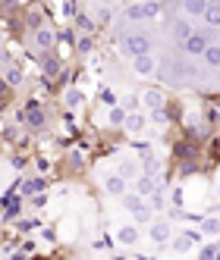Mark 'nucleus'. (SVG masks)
I'll list each match as a JSON object with an SVG mask.
<instances>
[{"mask_svg":"<svg viewBox=\"0 0 220 260\" xmlns=\"http://www.w3.org/2000/svg\"><path fill=\"white\" fill-rule=\"evenodd\" d=\"M120 50L126 57H139V53H151L154 41L145 31H126V35H120Z\"/></svg>","mask_w":220,"mask_h":260,"instance_id":"obj_1","label":"nucleus"},{"mask_svg":"<svg viewBox=\"0 0 220 260\" xmlns=\"http://www.w3.org/2000/svg\"><path fill=\"white\" fill-rule=\"evenodd\" d=\"M123 207H126V213H129L135 222H151L154 219V210H151V204H148V198H142V194H129L126 191L123 198Z\"/></svg>","mask_w":220,"mask_h":260,"instance_id":"obj_2","label":"nucleus"},{"mask_svg":"<svg viewBox=\"0 0 220 260\" xmlns=\"http://www.w3.org/2000/svg\"><path fill=\"white\" fill-rule=\"evenodd\" d=\"M201 229H182L179 235H173L170 238V248H173V254H195L198 251V245H201Z\"/></svg>","mask_w":220,"mask_h":260,"instance_id":"obj_3","label":"nucleus"},{"mask_svg":"<svg viewBox=\"0 0 220 260\" xmlns=\"http://www.w3.org/2000/svg\"><path fill=\"white\" fill-rule=\"evenodd\" d=\"M145 238H148L154 248H167V245H170V238H173V222H170V219H151V222H148V232H145Z\"/></svg>","mask_w":220,"mask_h":260,"instance_id":"obj_4","label":"nucleus"},{"mask_svg":"<svg viewBox=\"0 0 220 260\" xmlns=\"http://www.w3.org/2000/svg\"><path fill=\"white\" fill-rule=\"evenodd\" d=\"M157 63H160V57L154 50L151 53H139V57H129V69H132V76H139V79L157 76Z\"/></svg>","mask_w":220,"mask_h":260,"instance_id":"obj_5","label":"nucleus"},{"mask_svg":"<svg viewBox=\"0 0 220 260\" xmlns=\"http://www.w3.org/2000/svg\"><path fill=\"white\" fill-rule=\"evenodd\" d=\"M114 238H117L120 248H139L145 235H142V229H139V222L132 219V222H120V226L114 229Z\"/></svg>","mask_w":220,"mask_h":260,"instance_id":"obj_6","label":"nucleus"},{"mask_svg":"<svg viewBox=\"0 0 220 260\" xmlns=\"http://www.w3.org/2000/svg\"><path fill=\"white\" fill-rule=\"evenodd\" d=\"M208 44H211V28H201V31L195 28L189 38L182 41V53H186V57H201Z\"/></svg>","mask_w":220,"mask_h":260,"instance_id":"obj_7","label":"nucleus"},{"mask_svg":"<svg viewBox=\"0 0 220 260\" xmlns=\"http://www.w3.org/2000/svg\"><path fill=\"white\" fill-rule=\"evenodd\" d=\"M32 44H35V50L47 53V50H53V44H57V31H53L50 25H38L32 31Z\"/></svg>","mask_w":220,"mask_h":260,"instance_id":"obj_8","label":"nucleus"},{"mask_svg":"<svg viewBox=\"0 0 220 260\" xmlns=\"http://www.w3.org/2000/svg\"><path fill=\"white\" fill-rule=\"evenodd\" d=\"M148 113H139V110H129L126 113V122H123V132L126 135H142V132H148Z\"/></svg>","mask_w":220,"mask_h":260,"instance_id":"obj_9","label":"nucleus"},{"mask_svg":"<svg viewBox=\"0 0 220 260\" xmlns=\"http://www.w3.org/2000/svg\"><path fill=\"white\" fill-rule=\"evenodd\" d=\"M101 188H104V194H110V198H123L126 191H129V179H123L120 173H110V176H104Z\"/></svg>","mask_w":220,"mask_h":260,"instance_id":"obj_10","label":"nucleus"},{"mask_svg":"<svg viewBox=\"0 0 220 260\" xmlns=\"http://www.w3.org/2000/svg\"><path fill=\"white\" fill-rule=\"evenodd\" d=\"M129 188H132L135 194H142V198H148L151 191L160 188V179H157V176H148V173H139V176L129 182Z\"/></svg>","mask_w":220,"mask_h":260,"instance_id":"obj_11","label":"nucleus"},{"mask_svg":"<svg viewBox=\"0 0 220 260\" xmlns=\"http://www.w3.org/2000/svg\"><path fill=\"white\" fill-rule=\"evenodd\" d=\"M192 31H195L192 19H189V16H182V13H179L176 19L170 22V35H173V41H176V44H182V41H186V38H189Z\"/></svg>","mask_w":220,"mask_h":260,"instance_id":"obj_12","label":"nucleus"},{"mask_svg":"<svg viewBox=\"0 0 220 260\" xmlns=\"http://www.w3.org/2000/svg\"><path fill=\"white\" fill-rule=\"evenodd\" d=\"M139 104L145 110H154V107H167V94H163L160 88H145L139 94Z\"/></svg>","mask_w":220,"mask_h":260,"instance_id":"obj_13","label":"nucleus"},{"mask_svg":"<svg viewBox=\"0 0 220 260\" xmlns=\"http://www.w3.org/2000/svg\"><path fill=\"white\" fill-rule=\"evenodd\" d=\"M63 107H66V110L85 107V91H82L79 85H66V91H63Z\"/></svg>","mask_w":220,"mask_h":260,"instance_id":"obj_14","label":"nucleus"},{"mask_svg":"<svg viewBox=\"0 0 220 260\" xmlns=\"http://www.w3.org/2000/svg\"><path fill=\"white\" fill-rule=\"evenodd\" d=\"M198 229H201V235H205L208 241H217V238H220V213H211V216H205Z\"/></svg>","mask_w":220,"mask_h":260,"instance_id":"obj_15","label":"nucleus"},{"mask_svg":"<svg viewBox=\"0 0 220 260\" xmlns=\"http://www.w3.org/2000/svg\"><path fill=\"white\" fill-rule=\"evenodd\" d=\"M208 10V0H179V13L189 19H201V13Z\"/></svg>","mask_w":220,"mask_h":260,"instance_id":"obj_16","label":"nucleus"},{"mask_svg":"<svg viewBox=\"0 0 220 260\" xmlns=\"http://www.w3.org/2000/svg\"><path fill=\"white\" fill-rule=\"evenodd\" d=\"M25 122L32 125V128H44V122H47V116H44V110H41V104H25Z\"/></svg>","mask_w":220,"mask_h":260,"instance_id":"obj_17","label":"nucleus"},{"mask_svg":"<svg viewBox=\"0 0 220 260\" xmlns=\"http://www.w3.org/2000/svg\"><path fill=\"white\" fill-rule=\"evenodd\" d=\"M201 22H205L211 31L220 28V0H208V10L201 13Z\"/></svg>","mask_w":220,"mask_h":260,"instance_id":"obj_18","label":"nucleus"},{"mask_svg":"<svg viewBox=\"0 0 220 260\" xmlns=\"http://www.w3.org/2000/svg\"><path fill=\"white\" fill-rule=\"evenodd\" d=\"M126 113H129V110H126L123 104H114L107 110V125L110 128H123V122H126Z\"/></svg>","mask_w":220,"mask_h":260,"instance_id":"obj_19","label":"nucleus"},{"mask_svg":"<svg viewBox=\"0 0 220 260\" xmlns=\"http://www.w3.org/2000/svg\"><path fill=\"white\" fill-rule=\"evenodd\" d=\"M201 60H205L208 69H220V41H211L205 47V53H201Z\"/></svg>","mask_w":220,"mask_h":260,"instance_id":"obj_20","label":"nucleus"},{"mask_svg":"<svg viewBox=\"0 0 220 260\" xmlns=\"http://www.w3.org/2000/svg\"><path fill=\"white\" fill-rule=\"evenodd\" d=\"M148 122H151V125H157V128H167V125H170V113H167V107H154V110H148Z\"/></svg>","mask_w":220,"mask_h":260,"instance_id":"obj_21","label":"nucleus"},{"mask_svg":"<svg viewBox=\"0 0 220 260\" xmlns=\"http://www.w3.org/2000/svg\"><path fill=\"white\" fill-rule=\"evenodd\" d=\"M142 173H148V176H163V160L160 157H145L142 160Z\"/></svg>","mask_w":220,"mask_h":260,"instance_id":"obj_22","label":"nucleus"},{"mask_svg":"<svg viewBox=\"0 0 220 260\" xmlns=\"http://www.w3.org/2000/svg\"><path fill=\"white\" fill-rule=\"evenodd\" d=\"M142 13H145V22H154L163 16V7H160V0H148V4H142Z\"/></svg>","mask_w":220,"mask_h":260,"instance_id":"obj_23","label":"nucleus"},{"mask_svg":"<svg viewBox=\"0 0 220 260\" xmlns=\"http://www.w3.org/2000/svg\"><path fill=\"white\" fill-rule=\"evenodd\" d=\"M4 79H7V85H13V88H19L22 85V69L16 66L13 60L7 63V69H4Z\"/></svg>","mask_w":220,"mask_h":260,"instance_id":"obj_24","label":"nucleus"},{"mask_svg":"<svg viewBox=\"0 0 220 260\" xmlns=\"http://www.w3.org/2000/svg\"><path fill=\"white\" fill-rule=\"evenodd\" d=\"M117 173H120L123 179H129V182H132V179L142 173V166H139V163H132V160H120V170H117Z\"/></svg>","mask_w":220,"mask_h":260,"instance_id":"obj_25","label":"nucleus"},{"mask_svg":"<svg viewBox=\"0 0 220 260\" xmlns=\"http://www.w3.org/2000/svg\"><path fill=\"white\" fill-rule=\"evenodd\" d=\"M107 19H114V4H98L95 7V22H107Z\"/></svg>","mask_w":220,"mask_h":260,"instance_id":"obj_26","label":"nucleus"},{"mask_svg":"<svg viewBox=\"0 0 220 260\" xmlns=\"http://www.w3.org/2000/svg\"><path fill=\"white\" fill-rule=\"evenodd\" d=\"M19 191H22V194H35V191H44V179H41V176H38V179H25Z\"/></svg>","mask_w":220,"mask_h":260,"instance_id":"obj_27","label":"nucleus"},{"mask_svg":"<svg viewBox=\"0 0 220 260\" xmlns=\"http://www.w3.org/2000/svg\"><path fill=\"white\" fill-rule=\"evenodd\" d=\"M41 66H44L47 76H57V72H60V60H57V57H44V60H41Z\"/></svg>","mask_w":220,"mask_h":260,"instance_id":"obj_28","label":"nucleus"},{"mask_svg":"<svg viewBox=\"0 0 220 260\" xmlns=\"http://www.w3.org/2000/svg\"><path fill=\"white\" fill-rule=\"evenodd\" d=\"M148 204H151V210H154V213H157V210H163V194H160V188L148 194Z\"/></svg>","mask_w":220,"mask_h":260,"instance_id":"obj_29","label":"nucleus"},{"mask_svg":"<svg viewBox=\"0 0 220 260\" xmlns=\"http://www.w3.org/2000/svg\"><path fill=\"white\" fill-rule=\"evenodd\" d=\"M63 238H66V241L76 238V222H72V219H63Z\"/></svg>","mask_w":220,"mask_h":260,"instance_id":"obj_30","label":"nucleus"},{"mask_svg":"<svg viewBox=\"0 0 220 260\" xmlns=\"http://www.w3.org/2000/svg\"><path fill=\"white\" fill-rule=\"evenodd\" d=\"M217 254H220V251H217L214 245H208V248H198V257H201V260H214Z\"/></svg>","mask_w":220,"mask_h":260,"instance_id":"obj_31","label":"nucleus"},{"mask_svg":"<svg viewBox=\"0 0 220 260\" xmlns=\"http://www.w3.org/2000/svg\"><path fill=\"white\" fill-rule=\"evenodd\" d=\"M29 25H32V28H38V25H44V22H41V13L35 10V7L29 10Z\"/></svg>","mask_w":220,"mask_h":260,"instance_id":"obj_32","label":"nucleus"},{"mask_svg":"<svg viewBox=\"0 0 220 260\" xmlns=\"http://www.w3.org/2000/svg\"><path fill=\"white\" fill-rule=\"evenodd\" d=\"M101 101H104L107 107H114V104H120V101H117V94H114V91H107V88L101 91Z\"/></svg>","mask_w":220,"mask_h":260,"instance_id":"obj_33","label":"nucleus"},{"mask_svg":"<svg viewBox=\"0 0 220 260\" xmlns=\"http://www.w3.org/2000/svg\"><path fill=\"white\" fill-rule=\"evenodd\" d=\"M79 50L88 53V50H91V41H88V38H79Z\"/></svg>","mask_w":220,"mask_h":260,"instance_id":"obj_34","label":"nucleus"},{"mask_svg":"<svg viewBox=\"0 0 220 260\" xmlns=\"http://www.w3.org/2000/svg\"><path fill=\"white\" fill-rule=\"evenodd\" d=\"M211 194H214V201H220V179L214 182V188H211Z\"/></svg>","mask_w":220,"mask_h":260,"instance_id":"obj_35","label":"nucleus"},{"mask_svg":"<svg viewBox=\"0 0 220 260\" xmlns=\"http://www.w3.org/2000/svg\"><path fill=\"white\" fill-rule=\"evenodd\" d=\"M13 4H16V0H0V10H10Z\"/></svg>","mask_w":220,"mask_h":260,"instance_id":"obj_36","label":"nucleus"},{"mask_svg":"<svg viewBox=\"0 0 220 260\" xmlns=\"http://www.w3.org/2000/svg\"><path fill=\"white\" fill-rule=\"evenodd\" d=\"M0 47H4V31H0Z\"/></svg>","mask_w":220,"mask_h":260,"instance_id":"obj_37","label":"nucleus"}]
</instances>
